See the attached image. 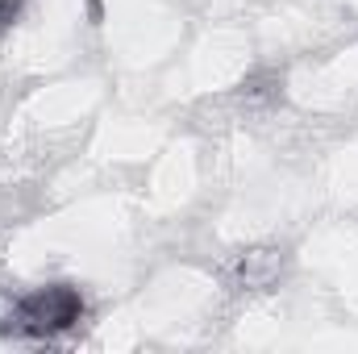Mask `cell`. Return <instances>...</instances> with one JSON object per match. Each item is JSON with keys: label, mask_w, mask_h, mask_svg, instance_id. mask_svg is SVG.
Masks as SVG:
<instances>
[{"label": "cell", "mask_w": 358, "mask_h": 354, "mask_svg": "<svg viewBox=\"0 0 358 354\" xmlns=\"http://www.w3.org/2000/svg\"><path fill=\"white\" fill-rule=\"evenodd\" d=\"M84 313V300L76 288H42L34 296H25L17 309H13V330L17 334H29V338H50V334H63L80 321Z\"/></svg>", "instance_id": "obj_1"}, {"label": "cell", "mask_w": 358, "mask_h": 354, "mask_svg": "<svg viewBox=\"0 0 358 354\" xmlns=\"http://www.w3.org/2000/svg\"><path fill=\"white\" fill-rule=\"evenodd\" d=\"M238 275H242L246 288H267L271 279L279 275V255H275V250H255V255L242 259Z\"/></svg>", "instance_id": "obj_2"}, {"label": "cell", "mask_w": 358, "mask_h": 354, "mask_svg": "<svg viewBox=\"0 0 358 354\" xmlns=\"http://www.w3.org/2000/svg\"><path fill=\"white\" fill-rule=\"evenodd\" d=\"M21 13V0H0V29H8Z\"/></svg>", "instance_id": "obj_3"}]
</instances>
